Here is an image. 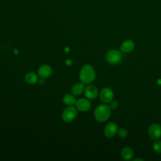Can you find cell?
Returning a JSON list of instances; mask_svg holds the SVG:
<instances>
[{"instance_id":"obj_1","label":"cell","mask_w":161,"mask_h":161,"mask_svg":"<svg viewBox=\"0 0 161 161\" xmlns=\"http://www.w3.org/2000/svg\"><path fill=\"white\" fill-rule=\"evenodd\" d=\"M96 77V72L93 67L89 64L83 65L80 74L79 79L84 84H88L94 81Z\"/></svg>"},{"instance_id":"obj_14","label":"cell","mask_w":161,"mask_h":161,"mask_svg":"<svg viewBox=\"0 0 161 161\" xmlns=\"http://www.w3.org/2000/svg\"><path fill=\"white\" fill-rule=\"evenodd\" d=\"M84 90V86L83 83H77L74 84L72 88V92L75 96H79L81 94Z\"/></svg>"},{"instance_id":"obj_16","label":"cell","mask_w":161,"mask_h":161,"mask_svg":"<svg viewBox=\"0 0 161 161\" xmlns=\"http://www.w3.org/2000/svg\"><path fill=\"white\" fill-rule=\"evenodd\" d=\"M153 150L158 153H161V140H155L153 143Z\"/></svg>"},{"instance_id":"obj_3","label":"cell","mask_w":161,"mask_h":161,"mask_svg":"<svg viewBox=\"0 0 161 161\" xmlns=\"http://www.w3.org/2000/svg\"><path fill=\"white\" fill-rule=\"evenodd\" d=\"M106 61L111 65H117L123 60V55L121 52L116 49L109 50L106 55Z\"/></svg>"},{"instance_id":"obj_10","label":"cell","mask_w":161,"mask_h":161,"mask_svg":"<svg viewBox=\"0 0 161 161\" xmlns=\"http://www.w3.org/2000/svg\"><path fill=\"white\" fill-rule=\"evenodd\" d=\"M86 97L90 99H94L98 95V89L94 85H88L84 91Z\"/></svg>"},{"instance_id":"obj_18","label":"cell","mask_w":161,"mask_h":161,"mask_svg":"<svg viewBox=\"0 0 161 161\" xmlns=\"http://www.w3.org/2000/svg\"><path fill=\"white\" fill-rule=\"evenodd\" d=\"M118 106H119V103L116 100H113V101L112 100L111 101L109 102V106L111 108V109H115L118 107Z\"/></svg>"},{"instance_id":"obj_11","label":"cell","mask_w":161,"mask_h":161,"mask_svg":"<svg viewBox=\"0 0 161 161\" xmlns=\"http://www.w3.org/2000/svg\"><path fill=\"white\" fill-rule=\"evenodd\" d=\"M38 74V75L43 79L47 78L52 74V68L48 65H43L39 68Z\"/></svg>"},{"instance_id":"obj_20","label":"cell","mask_w":161,"mask_h":161,"mask_svg":"<svg viewBox=\"0 0 161 161\" xmlns=\"http://www.w3.org/2000/svg\"><path fill=\"white\" fill-rule=\"evenodd\" d=\"M40 83L41 84H44V80H42H42H40Z\"/></svg>"},{"instance_id":"obj_4","label":"cell","mask_w":161,"mask_h":161,"mask_svg":"<svg viewBox=\"0 0 161 161\" xmlns=\"http://www.w3.org/2000/svg\"><path fill=\"white\" fill-rule=\"evenodd\" d=\"M77 114V109L73 106L67 107L62 112V118L65 122H70L73 121Z\"/></svg>"},{"instance_id":"obj_5","label":"cell","mask_w":161,"mask_h":161,"mask_svg":"<svg viewBox=\"0 0 161 161\" xmlns=\"http://www.w3.org/2000/svg\"><path fill=\"white\" fill-rule=\"evenodd\" d=\"M148 133L152 139H159L161 137V126L156 123L151 124L148 127Z\"/></svg>"},{"instance_id":"obj_9","label":"cell","mask_w":161,"mask_h":161,"mask_svg":"<svg viewBox=\"0 0 161 161\" xmlns=\"http://www.w3.org/2000/svg\"><path fill=\"white\" fill-rule=\"evenodd\" d=\"M135 47V42L131 40H126L124 41L121 46H120V50L121 52L125 53H128L131 52Z\"/></svg>"},{"instance_id":"obj_7","label":"cell","mask_w":161,"mask_h":161,"mask_svg":"<svg viewBox=\"0 0 161 161\" xmlns=\"http://www.w3.org/2000/svg\"><path fill=\"white\" fill-rule=\"evenodd\" d=\"M114 97V93L111 89L109 87H104L103 88L100 93H99V97L100 99L105 103H109L111 101Z\"/></svg>"},{"instance_id":"obj_6","label":"cell","mask_w":161,"mask_h":161,"mask_svg":"<svg viewBox=\"0 0 161 161\" xmlns=\"http://www.w3.org/2000/svg\"><path fill=\"white\" fill-rule=\"evenodd\" d=\"M118 130V126L114 122L108 123L104 129V134L108 138H112L115 136Z\"/></svg>"},{"instance_id":"obj_19","label":"cell","mask_w":161,"mask_h":161,"mask_svg":"<svg viewBox=\"0 0 161 161\" xmlns=\"http://www.w3.org/2000/svg\"><path fill=\"white\" fill-rule=\"evenodd\" d=\"M133 160L134 161H138V160H139V161H143L144 160L143 158H136Z\"/></svg>"},{"instance_id":"obj_13","label":"cell","mask_w":161,"mask_h":161,"mask_svg":"<svg viewBox=\"0 0 161 161\" xmlns=\"http://www.w3.org/2000/svg\"><path fill=\"white\" fill-rule=\"evenodd\" d=\"M25 80L30 84H35L38 80V75L35 72H28L25 75Z\"/></svg>"},{"instance_id":"obj_17","label":"cell","mask_w":161,"mask_h":161,"mask_svg":"<svg viewBox=\"0 0 161 161\" xmlns=\"http://www.w3.org/2000/svg\"><path fill=\"white\" fill-rule=\"evenodd\" d=\"M117 133H118L119 137H120L121 138H125L128 136V131H127V130L125 128H123L118 129Z\"/></svg>"},{"instance_id":"obj_15","label":"cell","mask_w":161,"mask_h":161,"mask_svg":"<svg viewBox=\"0 0 161 161\" xmlns=\"http://www.w3.org/2000/svg\"><path fill=\"white\" fill-rule=\"evenodd\" d=\"M63 102L65 104H67L68 106H72L74 103H75L76 100H75V97L73 95L67 94H65L64 96V97H63Z\"/></svg>"},{"instance_id":"obj_12","label":"cell","mask_w":161,"mask_h":161,"mask_svg":"<svg viewBox=\"0 0 161 161\" xmlns=\"http://www.w3.org/2000/svg\"><path fill=\"white\" fill-rule=\"evenodd\" d=\"M134 153L131 148L129 147H124L121 151V155L122 158L125 160H130L133 157Z\"/></svg>"},{"instance_id":"obj_2","label":"cell","mask_w":161,"mask_h":161,"mask_svg":"<svg viewBox=\"0 0 161 161\" xmlns=\"http://www.w3.org/2000/svg\"><path fill=\"white\" fill-rule=\"evenodd\" d=\"M111 115V108L106 104H100L96 107L94 112L95 119L99 122H104Z\"/></svg>"},{"instance_id":"obj_8","label":"cell","mask_w":161,"mask_h":161,"mask_svg":"<svg viewBox=\"0 0 161 161\" xmlns=\"http://www.w3.org/2000/svg\"><path fill=\"white\" fill-rule=\"evenodd\" d=\"M75 106L78 110H79L80 111L86 112L91 108V103L89 100L86 99L80 98L76 101Z\"/></svg>"}]
</instances>
